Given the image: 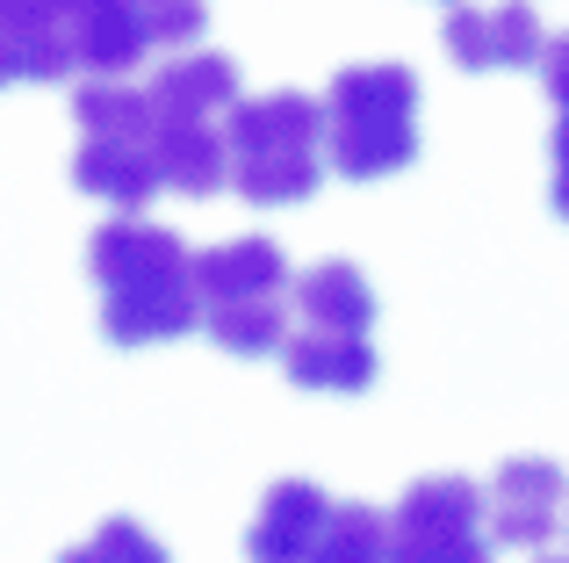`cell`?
<instances>
[{
    "instance_id": "1",
    "label": "cell",
    "mask_w": 569,
    "mask_h": 563,
    "mask_svg": "<svg viewBox=\"0 0 569 563\" xmlns=\"http://www.w3.org/2000/svg\"><path fill=\"white\" fill-rule=\"evenodd\" d=\"M87 268L101 282V333L116 347H159L202 325L194 254L152 217H109L87 239Z\"/></svg>"
},
{
    "instance_id": "2",
    "label": "cell",
    "mask_w": 569,
    "mask_h": 563,
    "mask_svg": "<svg viewBox=\"0 0 569 563\" xmlns=\"http://www.w3.org/2000/svg\"><path fill=\"white\" fill-rule=\"evenodd\" d=\"M325 152L347 181H382V174L418 159V80L397 58L347 66L325 95Z\"/></svg>"
},
{
    "instance_id": "3",
    "label": "cell",
    "mask_w": 569,
    "mask_h": 563,
    "mask_svg": "<svg viewBox=\"0 0 569 563\" xmlns=\"http://www.w3.org/2000/svg\"><path fill=\"white\" fill-rule=\"evenodd\" d=\"M223 145H231V188L260 210H281V203H303L318 188V152H325V101L296 95H260L238 101L231 124H223Z\"/></svg>"
},
{
    "instance_id": "4",
    "label": "cell",
    "mask_w": 569,
    "mask_h": 563,
    "mask_svg": "<svg viewBox=\"0 0 569 563\" xmlns=\"http://www.w3.org/2000/svg\"><path fill=\"white\" fill-rule=\"evenodd\" d=\"M202 325L223 354H281L289 339V260L274 239H223L194 260Z\"/></svg>"
},
{
    "instance_id": "5",
    "label": "cell",
    "mask_w": 569,
    "mask_h": 563,
    "mask_svg": "<svg viewBox=\"0 0 569 563\" xmlns=\"http://www.w3.org/2000/svg\"><path fill=\"white\" fill-rule=\"evenodd\" d=\"M483 492L469 477H418L389 513V563H490Z\"/></svg>"
},
{
    "instance_id": "6",
    "label": "cell",
    "mask_w": 569,
    "mask_h": 563,
    "mask_svg": "<svg viewBox=\"0 0 569 563\" xmlns=\"http://www.w3.org/2000/svg\"><path fill=\"white\" fill-rule=\"evenodd\" d=\"M159 116H130V124H101V130H80V152H72V181L87 196L116 203V210H144L159 181V145H152Z\"/></svg>"
},
{
    "instance_id": "7",
    "label": "cell",
    "mask_w": 569,
    "mask_h": 563,
    "mask_svg": "<svg viewBox=\"0 0 569 563\" xmlns=\"http://www.w3.org/2000/svg\"><path fill=\"white\" fill-rule=\"evenodd\" d=\"M562 506H569L562 470L541 463V455H512L483 492L490 542H505V550H541V542L562 527Z\"/></svg>"
},
{
    "instance_id": "8",
    "label": "cell",
    "mask_w": 569,
    "mask_h": 563,
    "mask_svg": "<svg viewBox=\"0 0 569 563\" xmlns=\"http://www.w3.org/2000/svg\"><path fill=\"white\" fill-rule=\"evenodd\" d=\"M447 58L469 72H512V66H541L548 51V29L533 8L519 0H490V8H455L447 14Z\"/></svg>"
},
{
    "instance_id": "9",
    "label": "cell",
    "mask_w": 569,
    "mask_h": 563,
    "mask_svg": "<svg viewBox=\"0 0 569 563\" xmlns=\"http://www.w3.org/2000/svg\"><path fill=\"white\" fill-rule=\"evenodd\" d=\"M325 521H332V498L310 477H281V484H267L260 513H252V527H246V556L252 563H310Z\"/></svg>"
},
{
    "instance_id": "10",
    "label": "cell",
    "mask_w": 569,
    "mask_h": 563,
    "mask_svg": "<svg viewBox=\"0 0 569 563\" xmlns=\"http://www.w3.org/2000/svg\"><path fill=\"white\" fill-rule=\"evenodd\" d=\"M66 8V43H72V72L94 80H123L152 43H144L138 0H58Z\"/></svg>"
},
{
    "instance_id": "11",
    "label": "cell",
    "mask_w": 569,
    "mask_h": 563,
    "mask_svg": "<svg viewBox=\"0 0 569 563\" xmlns=\"http://www.w3.org/2000/svg\"><path fill=\"white\" fill-rule=\"evenodd\" d=\"M72 43L58 0H0V87L22 80H66Z\"/></svg>"
},
{
    "instance_id": "12",
    "label": "cell",
    "mask_w": 569,
    "mask_h": 563,
    "mask_svg": "<svg viewBox=\"0 0 569 563\" xmlns=\"http://www.w3.org/2000/svg\"><path fill=\"white\" fill-rule=\"evenodd\" d=\"M144 95H152L159 124H217V116L238 109V66L223 51H188V58H167Z\"/></svg>"
},
{
    "instance_id": "13",
    "label": "cell",
    "mask_w": 569,
    "mask_h": 563,
    "mask_svg": "<svg viewBox=\"0 0 569 563\" xmlns=\"http://www.w3.org/2000/svg\"><path fill=\"white\" fill-rule=\"evenodd\" d=\"M281 368H289L296 391H368L376 383V347L368 333H332V325H303V333L281 339Z\"/></svg>"
},
{
    "instance_id": "14",
    "label": "cell",
    "mask_w": 569,
    "mask_h": 563,
    "mask_svg": "<svg viewBox=\"0 0 569 563\" xmlns=\"http://www.w3.org/2000/svg\"><path fill=\"white\" fill-rule=\"evenodd\" d=\"M152 145H159V181L167 188H181L194 203L231 188V145H223L217 124H159Z\"/></svg>"
},
{
    "instance_id": "15",
    "label": "cell",
    "mask_w": 569,
    "mask_h": 563,
    "mask_svg": "<svg viewBox=\"0 0 569 563\" xmlns=\"http://www.w3.org/2000/svg\"><path fill=\"white\" fill-rule=\"evenodd\" d=\"M296 310L303 325H332V333H368L376 325V289L353 260H318L303 282H296Z\"/></svg>"
},
{
    "instance_id": "16",
    "label": "cell",
    "mask_w": 569,
    "mask_h": 563,
    "mask_svg": "<svg viewBox=\"0 0 569 563\" xmlns=\"http://www.w3.org/2000/svg\"><path fill=\"white\" fill-rule=\"evenodd\" d=\"M310 563H389V513L376 506H332Z\"/></svg>"
},
{
    "instance_id": "17",
    "label": "cell",
    "mask_w": 569,
    "mask_h": 563,
    "mask_svg": "<svg viewBox=\"0 0 569 563\" xmlns=\"http://www.w3.org/2000/svg\"><path fill=\"white\" fill-rule=\"evenodd\" d=\"M58 563H167V542L144 535L138 521H101L87 542H72Z\"/></svg>"
},
{
    "instance_id": "18",
    "label": "cell",
    "mask_w": 569,
    "mask_h": 563,
    "mask_svg": "<svg viewBox=\"0 0 569 563\" xmlns=\"http://www.w3.org/2000/svg\"><path fill=\"white\" fill-rule=\"evenodd\" d=\"M138 22H144V43H167V51H181V43L202 37L209 0H138Z\"/></svg>"
},
{
    "instance_id": "19",
    "label": "cell",
    "mask_w": 569,
    "mask_h": 563,
    "mask_svg": "<svg viewBox=\"0 0 569 563\" xmlns=\"http://www.w3.org/2000/svg\"><path fill=\"white\" fill-rule=\"evenodd\" d=\"M541 87H548V101L569 116V37H548V51H541Z\"/></svg>"
},
{
    "instance_id": "20",
    "label": "cell",
    "mask_w": 569,
    "mask_h": 563,
    "mask_svg": "<svg viewBox=\"0 0 569 563\" xmlns=\"http://www.w3.org/2000/svg\"><path fill=\"white\" fill-rule=\"evenodd\" d=\"M548 167H556V181H548V196H556V210L569 217V116L556 124V138H548Z\"/></svg>"
},
{
    "instance_id": "21",
    "label": "cell",
    "mask_w": 569,
    "mask_h": 563,
    "mask_svg": "<svg viewBox=\"0 0 569 563\" xmlns=\"http://www.w3.org/2000/svg\"><path fill=\"white\" fill-rule=\"evenodd\" d=\"M541 563H569V556H541Z\"/></svg>"
},
{
    "instance_id": "22",
    "label": "cell",
    "mask_w": 569,
    "mask_h": 563,
    "mask_svg": "<svg viewBox=\"0 0 569 563\" xmlns=\"http://www.w3.org/2000/svg\"><path fill=\"white\" fill-rule=\"evenodd\" d=\"M562 527H569V521H562Z\"/></svg>"
}]
</instances>
